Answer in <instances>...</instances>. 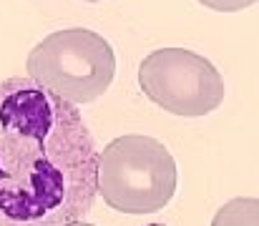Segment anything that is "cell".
Returning <instances> with one entry per match:
<instances>
[{"instance_id":"cell-1","label":"cell","mask_w":259,"mask_h":226,"mask_svg":"<svg viewBox=\"0 0 259 226\" xmlns=\"http://www.w3.org/2000/svg\"><path fill=\"white\" fill-rule=\"evenodd\" d=\"M98 153L78 106L28 75L0 80V226L83 221Z\"/></svg>"},{"instance_id":"cell-2","label":"cell","mask_w":259,"mask_h":226,"mask_svg":"<svg viewBox=\"0 0 259 226\" xmlns=\"http://www.w3.org/2000/svg\"><path fill=\"white\" fill-rule=\"evenodd\" d=\"M176 191V161L144 133L113 139L98 153V194L121 214L161 211Z\"/></svg>"},{"instance_id":"cell-3","label":"cell","mask_w":259,"mask_h":226,"mask_svg":"<svg viewBox=\"0 0 259 226\" xmlns=\"http://www.w3.org/2000/svg\"><path fill=\"white\" fill-rule=\"evenodd\" d=\"M28 78L58 98L81 106L98 101L113 83L116 53L111 43L88 28H63L33 46L25 61Z\"/></svg>"},{"instance_id":"cell-4","label":"cell","mask_w":259,"mask_h":226,"mask_svg":"<svg viewBox=\"0 0 259 226\" xmlns=\"http://www.w3.org/2000/svg\"><path fill=\"white\" fill-rule=\"evenodd\" d=\"M139 85L149 101L174 116L201 118L224 103V78L204 56L186 48H159L139 66Z\"/></svg>"},{"instance_id":"cell-5","label":"cell","mask_w":259,"mask_h":226,"mask_svg":"<svg viewBox=\"0 0 259 226\" xmlns=\"http://www.w3.org/2000/svg\"><path fill=\"white\" fill-rule=\"evenodd\" d=\"M211 226H259V199H232L217 214Z\"/></svg>"},{"instance_id":"cell-6","label":"cell","mask_w":259,"mask_h":226,"mask_svg":"<svg viewBox=\"0 0 259 226\" xmlns=\"http://www.w3.org/2000/svg\"><path fill=\"white\" fill-rule=\"evenodd\" d=\"M199 3L217 10V13H237V10H244V8L254 5L257 0H199Z\"/></svg>"},{"instance_id":"cell-7","label":"cell","mask_w":259,"mask_h":226,"mask_svg":"<svg viewBox=\"0 0 259 226\" xmlns=\"http://www.w3.org/2000/svg\"><path fill=\"white\" fill-rule=\"evenodd\" d=\"M68 226H93V224H86V221H76V224H68Z\"/></svg>"},{"instance_id":"cell-8","label":"cell","mask_w":259,"mask_h":226,"mask_svg":"<svg viewBox=\"0 0 259 226\" xmlns=\"http://www.w3.org/2000/svg\"><path fill=\"white\" fill-rule=\"evenodd\" d=\"M151 226H161V224H151Z\"/></svg>"}]
</instances>
